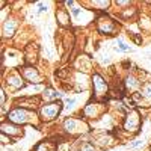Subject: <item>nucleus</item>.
<instances>
[{
  "mask_svg": "<svg viewBox=\"0 0 151 151\" xmlns=\"http://www.w3.org/2000/svg\"><path fill=\"white\" fill-rule=\"evenodd\" d=\"M92 5L94 6H103V8H106V6H109V2H94Z\"/></svg>",
  "mask_w": 151,
  "mask_h": 151,
  "instance_id": "obj_21",
  "label": "nucleus"
},
{
  "mask_svg": "<svg viewBox=\"0 0 151 151\" xmlns=\"http://www.w3.org/2000/svg\"><path fill=\"white\" fill-rule=\"evenodd\" d=\"M8 82L14 86V88H21L23 86V79L20 77V76H17V74H14V76H9L8 77Z\"/></svg>",
  "mask_w": 151,
  "mask_h": 151,
  "instance_id": "obj_11",
  "label": "nucleus"
},
{
  "mask_svg": "<svg viewBox=\"0 0 151 151\" xmlns=\"http://www.w3.org/2000/svg\"><path fill=\"white\" fill-rule=\"evenodd\" d=\"M2 142H3V144H8V142L12 144V139H11V137H8L5 133H2Z\"/></svg>",
  "mask_w": 151,
  "mask_h": 151,
  "instance_id": "obj_20",
  "label": "nucleus"
},
{
  "mask_svg": "<svg viewBox=\"0 0 151 151\" xmlns=\"http://www.w3.org/2000/svg\"><path fill=\"white\" fill-rule=\"evenodd\" d=\"M98 21H100V23H104V26H98V30L101 32V33L110 35V32L115 30V24H113L112 20H109V18H100Z\"/></svg>",
  "mask_w": 151,
  "mask_h": 151,
  "instance_id": "obj_5",
  "label": "nucleus"
},
{
  "mask_svg": "<svg viewBox=\"0 0 151 151\" xmlns=\"http://www.w3.org/2000/svg\"><path fill=\"white\" fill-rule=\"evenodd\" d=\"M3 103H5V92L2 91V104H3Z\"/></svg>",
  "mask_w": 151,
  "mask_h": 151,
  "instance_id": "obj_25",
  "label": "nucleus"
},
{
  "mask_svg": "<svg viewBox=\"0 0 151 151\" xmlns=\"http://www.w3.org/2000/svg\"><path fill=\"white\" fill-rule=\"evenodd\" d=\"M35 151H55V145L50 144L48 141L47 142H41L40 145L35 148Z\"/></svg>",
  "mask_w": 151,
  "mask_h": 151,
  "instance_id": "obj_12",
  "label": "nucleus"
},
{
  "mask_svg": "<svg viewBox=\"0 0 151 151\" xmlns=\"http://www.w3.org/2000/svg\"><path fill=\"white\" fill-rule=\"evenodd\" d=\"M125 86L133 91V89H137V88L141 86V82L137 80L134 76H127V77H125Z\"/></svg>",
  "mask_w": 151,
  "mask_h": 151,
  "instance_id": "obj_9",
  "label": "nucleus"
},
{
  "mask_svg": "<svg viewBox=\"0 0 151 151\" xmlns=\"http://www.w3.org/2000/svg\"><path fill=\"white\" fill-rule=\"evenodd\" d=\"M56 17H59V18L62 20V24H67V21H68L67 14H56Z\"/></svg>",
  "mask_w": 151,
  "mask_h": 151,
  "instance_id": "obj_18",
  "label": "nucleus"
},
{
  "mask_svg": "<svg viewBox=\"0 0 151 151\" xmlns=\"http://www.w3.org/2000/svg\"><path fill=\"white\" fill-rule=\"evenodd\" d=\"M32 118L35 119V113L27 112L24 107H17L8 113V119L14 124H27L32 122Z\"/></svg>",
  "mask_w": 151,
  "mask_h": 151,
  "instance_id": "obj_1",
  "label": "nucleus"
},
{
  "mask_svg": "<svg viewBox=\"0 0 151 151\" xmlns=\"http://www.w3.org/2000/svg\"><path fill=\"white\" fill-rule=\"evenodd\" d=\"M71 14H73L74 17H77V15L80 14V8H73V9H71Z\"/></svg>",
  "mask_w": 151,
  "mask_h": 151,
  "instance_id": "obj_22",
  "label": "nucleus"
},
{
  "mask_svg": "<svg viewBox=\"0 0 151 151\" xmlns=\"http://www.w3.org/2000/svg\"><path fill=\"white\" fill-rule=\"evenodd\" d=\"M79 121L77 119H74V118H68V119H65V122H64V129L68 132V133H74V132H77V129H79Z\"/></svg>",
  "mask_w": 151,
  "mask_h": 151,
  "instance_id": "obj_7",
  "label": "nucleus"
},
{
  "mask_svg": "<svg viewBox=\"0 0 151 151\" xmlns=\"http://www.w3.org/2000/svg\"><path fill=\"white\" fill-rule=\"evenodd\" d=\"M15 27H17V23L14 20H6L5 26H3V35L5 36H12L14 32H15Z\"/></svg>",
  "mask_w": 151,
  "mask_h": 151,
  "instance_id": "obj_8",
  "label": "nucleus"
},
{
  "mask_svg": "<svg viewBox=\"0 0 151 151\" xmlns=\"http://www.w3.org/2000/svg\"><path fill=\"white\" fill-rule=\"evenodd\" d=\"M92 86H94V92H95L97 98H100V97H103L104 94H107V83L104 82V79L98 73H95L92 76Z\"/></svg>",
  "mask_w": 151,
  "mask_h": 151,
  "instance_id": "obj_3",
  "label": "nucleus"
},
{
  "mask_svg": "<svg viewBox=\"0 0 151 151\" xmlns=\"http://www.w3.org/2000/svg\"><path fill=\"white\" fill-rule=\"evenodd\" d=\"M137 125H139V116H137L136 112H133L132 116L129 115L127 121H125V124H124V127H125V130H133V129H137Z\"/></svg>",
  "mask_w": 151,
  "mask_h": 151,
  "instance_id": "obj_6",
  "label": "nucleus"
},
{
  "mask_svg": "<svg viewBox=\"0 0 151 151\" xmlns=\"http://www.w3.org/2000/svg\"><path fill=\"white\" fill-rule=\"evenodd\" d=\"M23 74L26 76V79H27L30 83H40V82H41L40 74H38V71H36L35 68H24V70H23Z\"/></svg>",
  "mask_w": 151,
  "mask_h": 151,
  "instance_id": "obj_4",
  "label": "nucleus"
},
{
  "mask_svg": "<svg viewBox=\"0 0 151 151\" xmlns=\"http://www.w3.org/2000/svg\"><path fill=\"white\" fill-rule=\"evenodd\" d=\"M65 103H67V107H73L76 104V98H67Z\"/></svg>",
  "mask_w": 151,
  "mask_h": 151,
  "instance_id": "obj_19",
  "label": "nucleus"
},
{
  "mask_svg": "<svg viewBox=\"0 0 151 151\" xmlns=\"http://www.w3.org/2000/svg\"><path fill=\"white\" fill-rule=\"evenodd\" d=\"M44 98L45 100H56L58 98V92L53 88H45L44 89Z\"/></svg>",
  "mask_w": 151,
  "mask_h": 151,
  "instance_id": "obj_13",
  "label": "nucleus"
},
{
  "mask_svg": "<svg viewBox=\"0 0 151 151\" xmlns=\"http://www.w3.org/2000/svg\"><path fill=\"white\" fill-rule=\"evenodd\" d=\"M118 48L121 50V52H130V50H132L127 44H124V42H122V40H118Z\"/></svg>",
  "mask_w": 151,
  "mask_h": 151,
  "instance_id": "obj_16",
  "label": "nucleus"
},
{
  "mask_svg": "<svg viewBox=\"0 0 151 151\" xmlns=\"http://www.w3.org/2000/svg\"><path fill=\"white\" fill-rule=\"evenodd\" d=\"M116 5H121V6H125V5H130V2H121V0H119V2H116Z\"/></svg>",
  "mask_w": 151,
  "mask_h": 151,
  "instance_id": "obj_24",
  "label": "nucleus"
},
{
  "mask_svg": "<svg viewBox=\"0 0 151 151\" xmlns=\"http://www.w3.org/2000/svg\"><path fill=\"white\" fill-rule=\"evenodd\" d=\"M2 133H5V134H15V136L21 134V132H20L18 127H14V125H8V124H2Z\"/></svg>",
  "mask_w": 151,
  "mask_h": 151,
  "instance_id": "obj_10",
  "label": "nucleus"
},
{
  "mask_svg": "<svg viewBox=\"0 0 151 151\" xmlns=\"http://www.w3.org/2000/svg\"><path fill=\"white\" fill-rule=\"evenodd\" d=\"M142 94H144V98L151 100V82L150 83H145L142 86Z\"/></svg>",
  "mask_w": 151,
  "mask_h": 151,
  "instance_id": "obj_14",
  "label": "nucleus"
},
{
  "mask_svg": "<svg viewBox=\"0 0 151 151\" xmlns=\"http://www.w3.org/2000/svg\"><path fill=\"white\" fill-rule=\"evenodd\" d=\"M45 11H47V6L45 5H42V3L38 5V12H45Z\"/></svg>",
  "mask_w": 151,
  "mask_h": 151,
  "instance_id": "obj_23",
  "label": "nucleus"
},
{
  "mask_svg": "<svg viewBox=\"0 0 151 151\" xmlns=\"http://www.w3.org/2000/svg\"><path fill=\"white\" fill-rule=\"evenodd\" d=\"M144 144V141L142 139H136V141H133V142H130L129 145H127V148H130V150H133V148H137V147H141Z\"/></svg>",
  "mask_w": 151,
  "mask_h": 151,
  "instance_id": "obj_15",
  "label": "nucleus"
},
{
  "mask_svg": "<svg viewBox=\"0 0 151 151\" xmlns=\"http://www.w3.org/2000/svg\"><path fill=\"white\" fill-rule=\"evenodd\" d=\"M62 110V104L59 101H53L50 104H45L41 107L40 113H41V119L42 121H52L55 118H58V115Z\"/></svg>",
  "mask_w": 151,
  "mask_h": 151,
  "instance_id": "obj_2",
  "label": "nucleus"
},
{
  "mask_svg": "<svg viewBox=\"0 0 151 151\" xmlns=\"http://www.w3.org/2000/svg\"><path fill=\"white\" fill-rule=\"evenodd\" d=\"M80 151H95V148H94V145H92V144L85 142V144L80 147Z\"/></svg>",
  "mask_w": 151,
  "mask_h": 151,
  "instance_id": "obj_17",
  "label": "nucleus"
}]
</instances>
